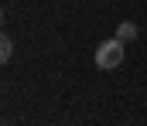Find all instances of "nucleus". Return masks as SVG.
Here are the masks:
<instances>
[{
	"label": "nucleus",
	"instance_id": "nucleus-1",
	"mask_svg": "<svg viewBox=\"0 0 147 126\" xmlns=\"http://www.w3.org/2000/svg\"><path fill=\"white\" fill-rule=\"evenodd\" d=\"M96 65L103 68V72H110L116 65H123V41L120 38H110V41H103L96 48Z\"/></svg>",
	"mask_w": 147,
	"mask_h": 126
},
{
	"label": "nucleus",
	"instance_id": "nucleus-2",
	"mask_svg": "<svg viewBox=\"0 0 147 126\" xmlns=\"http://www.w3.org/2000/svg\"><path fill=\"white\" fill-rule=\"evenodd\" d=\"M116 38H120L123 44H127V41H134V38H137V24H134V21H123V24L116 27Z\"/></svg>",
	"mask_w": 147,
	"mask_h": 126
},
{
	"label": "nucleus",
	"instance_id": "nucleus-3",
	"mask_svg": "<svg viewBox=\"0 0 147 126\" xmlns=\"http://www.w3.org/2000/svg\"><path fill=\"white\" fill-rule=\"evenodd\" d=\"M10 55H14V38H7V34H3V38H0V61L7 65V61H10Z\"/></svg>",
	"mask_w": 147,
	"mask_h": 126
}]
</instances>
